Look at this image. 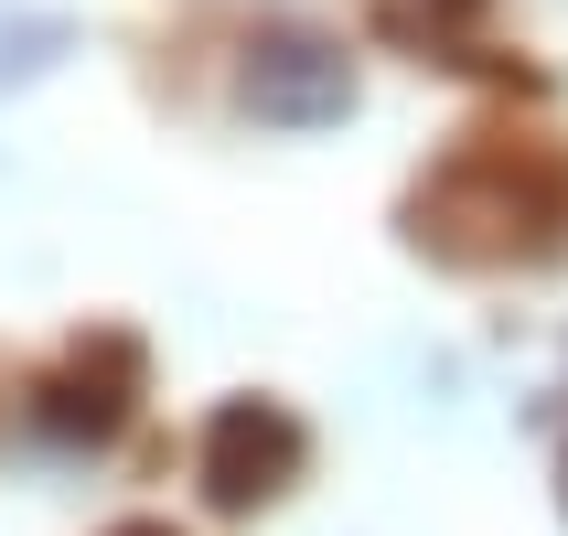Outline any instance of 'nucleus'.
I'll return each mask as SVG.
<instances>
[{
  "mask_svg": "<svg viewBox=\"0 0 568 536\" xmlns=\"http://www.w3.org/2000/svg\"><path fill=\"white\" fill-rule=\"evenodd\" d=\"M408 247L473 280L558 269L568 257V129L547 119H473L408 183Z\"/></svg>",
  "mask_w": 568,
  "mask_h": 536,
  "instance_id": "f257e3e1",
  "label": "nucleus"
},
{
  "mask_svg": "<svg viewBox=\"0 0 568 536\" xmlns=\"http://www.w3.org/2000/svg\"><path fill=\"white\" fill-rule=\"evenodd\" d=\"M301 462H312V429H301V408H280V397H225V408L204 418V441H193V483H204L215 515L280 505L290 483H301Z\"/></svg>",
  "mask_w": 568,
  "mask_h": 536,
  "instance_id": "f03ea898",
  "label": "nucleus"
},
{
  "mask_svg": "<svg viewBox=\"0 0 568 536\" xmlns=\"http://www.w3.org/2000/svg\"><path fill=\"white\" fill-rule=\"evenodd\" d=\"M140 386H151V365H140L129 333H75V344L32 376V429L54 451H108L129 429V408H140Z\"/></svg>",
  "mask_w": 568,
  "mask_h": 536,
  "instance_id": "7ed1b4c3",
  "label": "nucleus"
},
{
  "mask_svg": "<svg viewBox=\"0 0 568 536\" xmlns=\"http://www.w3.org/2000/svg\"><path fill=\"white\" fill-rule=\"evenodd\" d=\"M365 22L418 64H494L505 75V43H494V0H365Z\"/></svg>",
  "mask_w": 568,
  "mask_h": 536,
  "instance_id": "39448f33",
  "label": "nucleus"
},
{
  "mask_svg": "<svg viewBox=\"0 0 568 536\" xmlns=\"http://www.w3.org/2000/svg\"><path fill=\"white\" fill-rule=\"evenodd\" d=\"M236 108L257 129H333L354 119V54L322 32H257L236 64Z\"/></svg>",
  "mask_w": 568,
  "mask_h": 536,
  "instance_id": "20e7f679",
  "label": "nucleus"
},
{
  "mask_svg": "<svg viewBox=\"0 0 568 536\" xmlns=\"http://www.w3.org/2000/svg\"><path fill=\"white\" fill-rule=\"evenodd\" d=\"M108 536H172V526H151V515H140V526H108Z\"/></svg>",
  "mask_w": 568,
  "mask_h": 536,
  "instance_id": "423d86ee",
  "label": "nucleus"
}]
</instances>
